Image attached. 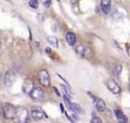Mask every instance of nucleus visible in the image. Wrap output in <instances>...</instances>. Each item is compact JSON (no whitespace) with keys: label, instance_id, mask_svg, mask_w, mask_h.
Instances as JSON below:
<instances>
[{"label":"nucleus","instance_id":"f257e3e1","mask_svg":"<svg viewBox=\"0 0 130 123\" xmlns=\"http://www.w3.org/2000/svg\"><path fill=\"white\" fill-rule=\"evenodd\" d=\"M28 120V111L24 107L15 108V114L13 117L14 123H26Z\"/></svg>","mask_w":130,"mask_h":123},{"label":"nucleus","instance_id":"f03ea898","mask_svg":"<svg viewBox=\"0 0 130 123\" xmlns=\"http://www.w3.org/2000/svg\"><path fill=\"white\" fill-rule=\"evenodd\" d=\"M75 53L81 58H89L92 55V51L89 46L84 44H79L75 47Z\"/></svg>","mask_w":130,"mask_h":123},{"label":"nucleus","instance_id":"7ed1b4c3","mask_svg":"<svg viewBox=\"0 0 130 123\" xmlns=\"http://www.w3.org/2000/svg\"><path fill=\"white\" fill-rule=\"evenodd\" d=\"M2 113L6 119H13L15 114V107L11 104H6L2 107Z\"/></svg>","mask_w":130,"mask_h":123},{"label":"nucleus","instance_id":"20e7f679","mask_svg":"<svg viewBox=\"0 0 130 123\" xmlns=\"http://www.w3.org/2000/svg\"><path fill=\"white\" fill-rule=\"evenodd\" d=\"M38 76H39V80H40V82H41V84L43 86L47 87V86L50 85V75H49V73H48V71L46 69L40 70Z\"/></svg>","mask_w":130,"mask_h":123},{"label":"nucleus","instance_id":"39448f33","mask_svg":"<svg viewBox=\"0 0 130 123\" xmlns=\"http://www.w3.org/2000/svg\"><path fill=\"white\" fill-rule=\"evenodd\" d=\"M29 96H30V98H31L32 100H35V101H41V100L44 99L45 93H44V90H43L41 87L35 86V87L32 88V90L29 93Z\"/></svg>","mask_w":130,"mask_h":123},{"label":"nucleus","instance_id":"423d86ee","mask_svg":"<svg viewBox=\"0 0 130 123\" xmlns=\"http://www.w3.org/2000/svg\"><path fill=\"white\" fill-rule=\"evenodd\" d=\"M16 79V74L13 70H8L6 73H5V76H4V82L7 86H10L14 83Z\"/></svg>","mask_w":130,"mask_h":123},{"label":"nucleus","instance_id":"0eeeda50","mask_svg":"<svg viewBox=\"0 0 130 123\" xmlns=\"http://www.w3.org/2000/svg\"><path fill=\"white\" fill-rule=\"evenodd\" d=\"M88 95H90V97L92 98V100H93V104H94L95 109H96L98 111H100V112L105 111V109H106V104H105L104 100H102L101 98L94 97L93 95H91V94H89V93H88Z\"/></svg>","mask_w":130,"mask_h":123},{"label":"nucleus","instance_id":"6e6552de","mask_svg":"<svg viewBox=\"0 0 130 123\" xmlns=\"http://www.w3.org/2000/svg\"><path fill=\"white\" fill-rule=\"evenodd\" d=\"M30 114H31V118H32L35 121H40V120H42V119L45 117V113H44V111H43L40 107H35V108H32Z\"/></svg>","mask_w":130,"mask_h":123},{"label":"nucleus","instance_id":"1a4fd4ad","mask_svg":"<svg viewBox=\"0 0 130 123\" xmlns=\"http://www.w3.org/2000/svg\"><path fill=\"white\" fill-rule=\"evenodd\" d=\"M107 86H108V88H109L113 94H119L120 90H121L120 86L118 85V83H117L114 79H109V80L107 81Z\"/></svg>","mask_w":130,"mask_h":123},{"label":"nucleus","instance_id":"9d476101","mask_svg":"<svg viewBox=\"0 0 130 123\" xmlns=\"http://www.w3.org/2000/svg\"><path fill=\"white\" fill-rule=\"evenodd\" d=\"M34 87H35V85H34V81H32L31 79L26 78V79L23 81V84H22V90H23L25 94L29 95V93L32 90Z\"/></svg>","mask_w":130,"mask_h":123},{"label":"nucleus","instance_id":"9b49d317","mask_svg":"<svg viewBox=\"0 0 130 123\" xmlns=\"http://www.w3.org/2000/svg\"><path fill=\"white\" fill-rule=\"evenodd\" d=\"M101 9L105 14H108L111 10V1L110 0H102L101 1Z\"/></svg>","mask_w":130,"mask_h":123},{"label":"nucleus","instance_id":"f8f14e48","mask_svg":"<svg viewBox=\"0 0 130 123\" xmlns=\"http://www.w3.org/2000/svg\"><path fill=\"white\" fill-rule=\"evenodd\" d=\"M115 115H116V118L118 120L119 123H127V117L122 113V111L120 110H115Z\"/></svg>","mask_w":130,"mask_h":123},{"label":"nucleus","instance_id":"ddd939ff","mask_svg":"<svg viewBox=\"0 0 130 123\" xmlns=\"http://www.w3.org/2000/svg\"><path fill=\"white\" fill-rule=\"evenodd\" d=\"M66 41H67V43L70 46H74L75 45V42H76V36L73 33L69 32V33L66 34Z\"/></svg>","mask_w":130,"mask_h":123},{"label":"nucleus","instance_id":"4468645a","mask_svg":"<svg viewBox=\"0 0 130 123\" xmlns=\"http://www.w3.org/2000/svg\"><path fill=\"white\" fill-rule=\"evenodd\" d=\"M68 108L71 110V111H73V112H75V113H78V114H83V110H82V108L79 106V105H77V104H72V103H70V105L68 106Z\"/></svg>","mask_w":130,"mask_h":123},{"label":"nucleus","instance_id":"2eb2a0df","mask_svg":"<svg viewBox=\"0 0 130 123\" xmlns=\"http://www.w3.org/2000/svg\"><path fill=\"white\" fill-rule=\"evenodd\" d=\"M47 41L49 42V44H50L51 46H53V47H58V40H57L56 37H54V36H49V37L47 38Z\"/></svg>","mask_w":130,"mask_h":123},{"label":"nucleus","instance_id":"dca6fc26","mask_svg":"<svg viewBox=\"0 0 130 123\" xmlns=\"http://www.w3.org/2000/svg\"><path fill=\"white\" fill-rule=\"evenodd\" d=\"M121 71H122V66H121L120 64L115 65V67H114V69H113V73H114V75H115V76H118V75L121 73Z\"/></svg>","mask_w":130,"mask_h":123},{"label":"nucleus","instance_id":"f3484780","mask_svg":"<svg viewBox=\"0 0 130 123\" xmlns=\"http://www.w3.org/2000/svg\"><path fill=\"white\" fill-rule=\"evenodd\" d=\"M28 5H29L32 9H37V8L39 7V2H38V0H29Z\"/></svg>","mask_w":130,"mask_h":123},{"label":"nucleus","instance_id":"a211bd4d","mask_svg":"<svg viewBox=\"0 0 130 123\" xmlns=\"http://www.w3.org/2000/svg\"><path fill=\"white\" fill-rule=\"evenodd\" d=\"M90 123H102V119L98 116H93L90 120Z\"/></svg>","mask_w":130,"mask_h":123},{"label":"nucleus","instance_id":"6ab92c4d","mask_svg":"<svg viewBox=\"0 0 130 123\" xmlns=\"http://www.w3.org/2000/svg\"><path fill=\"white\" fill-rule=\"evenodd\" d=\"M41 3H42L44 6L48 7V6L51 4V0H41Z\"/></svg>","mask_w":130,"mask_h":123},{"label":"nucleus","instance_id":"aec40b11","mask_svg":"<svg viewBox=\"0 0 130 123\" xmlns=\"http://www.w3.org/2000/svg\"><path fill=\"white\" fill-rule=\"evenodd\" d=\"M70 2H71L72 5H75V4L78 2V0H70Z\"/></svg>","mask_w":130,"mask_h":123},{"label":"nucleus","instance_id":"412c9836","mask_svg":"<svg viewBox=\"0 0 130 123\" xmlns=\"http://www.w3.org/2000/svg\"><path fill=\"white\" fill-rule=\"evenodd\" d=\"M2 107H3V106H2L1 103H0V114H1V112H2Z\"/></svg>","mask_w":130,"mask_h":123},{"label":"nucleus","instance_id":"4be33fe9","mask_svg":"<svg viewBox=\"0 0 130 123\" xmlns=\"http://www.w3.org/2000/svg\"><path fill=\"white\" fill-rule=\"evenodd\" d=\"M0 47H1V42H0Z\"/></svg>","mask_w":130,"mask_h":123},{"label":"nucleus","instance_id":"5701e85b","mask_svg":"<svg viewBox=\"0 0 130 123\" xmlns=\"http://www.w3.org/2000/svg\"><path fill=\"white\" fill-rule=\"evenodd\" d=\"M129 87H130V85H129Z\"/></svg>","mask_w":130,"mask_h":123}]
</instances>
